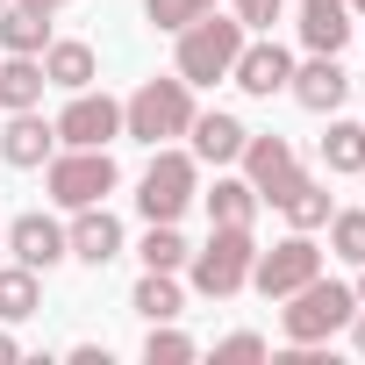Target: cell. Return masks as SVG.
<instances>
[{"mask_svg":"<svg viewBox=\"0 0 365 365\" xmlns=\"http://www.w3.org/2000/svg\"><path fill=\"white\" fill-rule=\"evenodd\" d=\"M43 101V72L29 58H8L0 65V108H36Z\"/></svg>","mask_w":365,"mask_h":365,"instance_id":"cell-19","label":"cell"},{"mask_svg":"<svg viewBox=\"0 0 365 365\" xmlns=\"http://www.w3.org/2000/svg\"><path fill=\"white\" fill-rule=\"evenodd\" d=\"M194 150L215 158V165H230V158L244 150V122H237V115H194Z\"/></svg>","mask_w":365,"mask_h":365,"instance_id":"cell-16","label":"cell"},{"mask_svg":"<svg viewBox=\"0 0 365 365\" xmlns=\"http://www.w3.org/2000/svg\"><path fill=\"white\" fill-rule=\"evenodd\" d=\"M230 79L244 86V93H279L287 79H294V58L279 51V43H251V51H237V65H230Z\"/></svg>","mask_w":365,"mask_h":365,"instance_id":"cell-10","label":"cell"},{"mask_svg":"<svg viewBox=\"0 0 365 365\" xmlns=\"http://www.w3.org/2000/svg\"><path fill=\"white\" fill-rule=\"evenodd\" d=\"M351 315H358V294H351V287H322V272H315L308 287H294V308H287L279 322H287L294 344H322V336H336Z\"/></svg>","mask_w":365,"mask_h":365,"instance_id":"cell-3","label":"cell"},{"mask_svg":"<svg viewBox=\"0 0 365 365\" xmlns=\"http://www.w3.org/2000/svg\"><path fill=\"white\" fill-rule=\"evenodd\" d=\"M287 86H294V101H301V108H315V115H329V108L351 93V79H344V65H336V58H315V65H301Z\"/></svg>","mask_w":365,"mask_h":365,"instance_id":"cell-12","label":"cell"},{"mask_svg":"<svg viewBox=\"0 0 365 365\" xmlns=\"http://www.w3.org/2000/svg\"><path fill=\"white\" fill-rule=\"evenodd\" d=\"M237 51H244V22H215V8H208V15L187 22V36H179V79L187 86H215V79H230Z\"/></svg>","mask_w":365,"mask_h":365,"instance_id":"cell-1","label":"cell"},{"mask_svg":"<svg viewBox=\"0 0 365 365\" xmlns=\"http://www.w3.org/2000/svg\"><path fill=\"white\" fill-rule=\"evenodd\" d=\"M358 351H365V315H358Z\"/></svg>","mask_w":365,"mask_h":365,"instance_id":"cell-33","label":"cell"},{"mask_svg":"<svg viewBox=\"0 0 365 365\" xmlns=\"http://www.w3.org/2000/svg\"><path fill=\"white\" fill-rule=\"evenodd\" d=\"M8 244H15V258H22L29 272H36V265L51 272V265L65 258V230H58V222H43V215H22V222L8 230Z\"/></svg>","mask_w":365,"mask_h":365,"instance_id":"cell-13","label":"cell"},{"mask_svg":"<svg viewBox=\"0 0 365 365\" xmlns=\"http://www.w3.org/2000/svg\"><path fill=\"white\" fill-rule=\"evenodd\" d=\"M358 8H365V0H358Z\"/></svg>","mask_w":365,"mask_h":365,"instance_id":"cell-36","label":"cell"},{"mask_svg":"<svg viewBox=\"0 0 365 365\" xmlns=\"http://www.w3.org/2000/svg\"><path fill=\"white\" fill-rule=\"evenodd\" d=\"M136 308H143L150 322H172V315H179V287H172V272H150V279L136 287Z\"/></svg>","mask_w":365,"mask_h":365,"instance_id":"cell-24","label":"cell"},{"mask_svg":"<svg viewBox=\"0 0 365 365\" xmlns=\"http://www.w3.org/2000/svg\"><path fill=\"white\" fill-rule=\"evenodd\" d=\"M8 358H15V336H0V365H8Z\"/></svg>","mask_w":365,"mask_h":365,"instance_id":"cell-32","label":"cell"},{"mask_svg":"<svg viewBox=\"0 0 365 365\" xmlns=\"http://www.w3.org/2000/svg\"><path fill=\"white\" fill-rule=\"evenodd\" d=\"M0 8H8V0H0Z\"/></svg>","mask_w":365,"mask_h":365,"instance_id":"cell-35","label":"cell"},{"mask_svg":"<svg viewBox=\"0 0 365 365\" xmlns=\"http://www.w3.org/2000/svg\"><path fill=\"white\" fill-rule=\"evenodd\" d=\"M115 129H122V108H115L108 93H79V101L58 115V136H65L72 150H101Z\"/></svg>","mask_w":365,"mask_h":365,"instance_id":"cell-9","label":"cell"},{"mask_svg":"<svg viewBox=\"0 0 365 365\" xmlns=\"http://www.w3.org/2000/svg\"><path fill=\"white\" fill-rule=\"evenodd\" d=\"M51 143H58V129H51L43 115H29V108H15V122L0 129V150H8V165H43Z\"/></svg>","mask_w":365,"mask_h":365,"instance_id":"cell-14","label":"cell"},{"mask_svg":"<svg viewBox=\"0 0 365 365\" xmlns=\"http://www.w3.org/2000/svg\"><path fill=\"white\" fill-rule=\"evenodd\" d=\"M65 251H79L86 265H108L115 251H122V222L93 201V208H79V222H72V237H65Z\"/></svg>","mask_w":365,"mask_h":365,"instance_id":"cell-11","label":"cell"},{"mask_svg":"<svg viewBox=\"0 0 365 365\" xmlns=\"http://www.w3.org/2000/svg\"><path fill=\"white\" fill-rule=\"evenodd\" d=\"M322 158H329V172H365V129L358 122H336L322 136Z\"/></svg>","mask_w":365,"mask_h":365,"instance_id":"cell-20","label":"cell"},{"mask_svg":"<svg viewBox=\"0 0 365 365\" xmlns=\"http://www.w3.org/2000/svg\"><path fill=\"white\" fill-rule=\"evenodd\" d=\"M215 358H265V344L258 336H230V344H215Z\"/></svg>","mask_w":365,"mask_h":365,"instance_id":"cell-29","label":"cell"},{"mask_svg":"<svg viewBox=\"0 0 365 365\" xmlns=\"http://www.w3.org/2000/svg\"><path fill=\"white\" fill-rule=\"evenodd\" d=\"M329 244H336V258L365 265V215H336V222H329Z\"/></svg>","mask_w":365,"mask_h":365,"instance_id":"cell-26","label":"cell"},{"mask_svg":"<svg viewBox=\"0 0 365 365\" xmlns=\"http://www.w3.org/2000/svg\"><path fill=\"white\" fill-rule=\"evenodd\" d=\"M43 79H58V86L86 93V79H93V51H86V43H51V58H43Z\"/></svg>","mask_w":365,"mask_h":365,"instance_id":"cell-18","label":"cell"},{"mask_svg":"<svg viewBox=\"0 0 365 365\" xmlns=\"http://www.w3.org/2000/svg\"><path fill=\"white\" fill-rule=\"evenodd\" d=\"M251 208H258V187H244V179H222V187L208 194V215L215 222H251Z\"/></svg>","mask_w":365,"mask_h":365,"instance_id":"cell-22","label":"cell"},{"mask_svg":"<svg viewBox=\"0 0 365 365\" xmlns=\"http://www.w3.org/2000/svg\"><path fill=\"white\" fill-rule=\"evenodd\" d=\"M22 8H36V15H51V8H65V0H22Z\"/></svg>","mask_w":365,"mask_h":365,"instance_id":"cell-31","label":"cell"},{"mask_svg":"<svg viewBox=\"0 0 365 365\" xmlns=\"http://www.w3.org/2000/svg\"><path fill=\"white\" fill-rule=\"evenodd\" d=\"M315 272H322V251H315L308 237H287V244H272L265 258H251V279H258V294H265V301H279V294L308 287Z\"/></svg>","mask_w":365,"mask_h":365,"instance_id":"cell-5","label":"cell"},{"mask_svg":"<svg viewBox=\"0 0 365 365\" xmlns=\"http://www.w3.org/2000/svg\"><path fill=\"white\" fill-rule=\"evenodd\" d=\"M122 122H129V136H143V143H158V136H187V129H194L187 79H150V86H136V101L122 108Z\"/></svg>","mask_w":365,"mask_h":365,"instance_id":"cell-4","label":"cell"},{"mask_svg":"<svg viewBox=\"0 0 365 365\" xmlns=\"http://www.w3.org/2000/svg\"><path fill=\"white\" fill-rule=\"evenodd\" d=\"M0 315H8V322L36 315V272H29V265H15V272H0Z\"/></svg>","mask_w":365,"mask_h":365,"instance_id":"cell-21","label":"cell"},{"mask_svg":"<svg viewBox=\"0 0 365 365\" xmlns=\"http://www.w3.org/2000/svg\"><path fill=\"white\" fill-rule=\"evenodd\" d=\"M301 36H308V51L336 58V51H344V36H351V22H344V0H301Z\"/></svg>","mask_w":365,"mask_h":365,"instance_id":"cell-15","label":"cell"},{"mask_svg":"<svg viewBox=\"0 0 365 365\" xmlns=\"http://www.w3.org/2000/svg\"><path fill=\"white\" fill-rule=\"evenodd\" d=\"M43 15L36 8H22V0H15V8H0V43H8L15 58H29V51H43Z\"/></svg>","mask_w":365,"mask_h":365,"instance_id":"cell-17","label":"cell"},{"mask_svg":"<svg viewBox=\"0 0 365 365\" xmlns=\"http://www.w3.org/2000/svg\"><path fill=\"white\" fill-rule=\"evenodd\" d=\"M279 208H287V215H294L301 230H322V222H329V194L315 187V179H294V194H287Z\"/></svg>","mask_w":365,"mask_h":365,"instance_id":"cell-23","label":"cell"},{"mask_svg":"<svg viewBox=\"0 0 365 365\" xmlns=\"http://www.w3.org/2000/svg\"><path fill=\"white\" fill-rule=\"evenodd\" d=\"M358 301H365V287H358Z\"/></svg>","mask_w":365,"mask_h":365,"instance_id":"cell-34","label":"cell"},{"mask_svg":"<svg viewBox=\"0 0 365 365\" xmlns=\"http://www.w3.org/2000/svg\"><path fill=\"white\" fill-rule=\"evenodd\" d=\"M143 358H150V365H187V358H194V344H187V336H172V329H150Z\"/></svg>","mask_w":365,"mask_h":365,"instance_id":"cell-28","label":"cell"},{"mask_svg":"<svg viewBox=\"0 0 365 365\" xmlns=\"http://www.w3.org/2000/svg\"><path fill=\"white\" fill-rule=\"evenodd\" d=\"M251 258H258V244H251V222H215L208 251L194 258V287L222 301V294H237V287L251 279Z\"/></svg>","mask_w":365,"mask_h":365,"instance_id":"cell-2","label":"cell"},{"mask_svg":"<svg viewBox=\"0 0 365 365\" xmlns=\"http://www.w3.org/2000/svg\"><path fill=\"white\" fill-rule=\"evenodd\" d=\"M244 165H251V187H258V201H287L294 194V179H301V165H294V150H287V136H244V150H237Z\"/></svg>","mask_w":365,"mask_h":365,"instance_id":"cell-8","label":"cell"},{"mask_svg":"<svg viewBox=\"0 0 365 365\" xmlns=\"http://www.w3.org/2000/svg\"><path fill=\"white\" fill-rule=\"evenodd\" d=\"M179 258H187L179 230H172V222H150V237H143V265H150V272H172Z\"/></svg>","mask_w":365,"mask_h":365,"instance_id":"cell-25","label":"cell"},{"mask_svg":"<svg viewBox=\"0 0 365 365\" xmlns=\"http://www.w3.org/2000/svg\"><path fill=\"white\" fill-rule=\"evenodd\" d=\"M279 0H237V22H272Z\"/></svg>","mask_w":365,"mask_h":365,"instance_id":"cell-30","label":"cell"},{"mask_svg":"<svg viewBox=\"0 0 365 365\" xmlns=\"http://www.w3.org/2000/svg\"><path fill=\"white\" fill-rule=\"evenodd\" d=\"M208 8H215V0H150V22H158V29H187V22L208 15Z\"/></svg>","mask_w":365,"mask_h":365,"instance_id":"cell-27","label":"cell"},{"mask_svg":"<svg viewBox=\"0 0 365 365\" xmlns=\"http://www.w3.org/2000/svg\"><path fill=\"white\" fill-rule=\"evenodd\" d=\"M187 201H194V158H179V150H158V165L143 172V194H136V208H143L150 222H172Z\"/></svg>","mask_w":365,"mask_h":365,"instance_id":"cell-7","label":"cell"},{"mask_svg":"<svg viewBox=\"0 0 365 365\" xmlns=\"http://www.w3.org/2000/svg\"><path fill=\"white\" fill-rule=\"evenodd\" d=\"M108 187H115V158L108 150H72V158L51 165V201H65V208H93Z\"/></svg>","mask_w":365,"mask_h":365,"instance_id":"cell-6","label":"cell"}]
</instances>
